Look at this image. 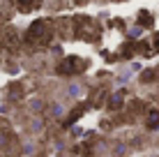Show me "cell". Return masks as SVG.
<instances>
[{
    "label": "cell",
    "instance_id": "obj_2",
    "mask_svg": "<svg viewBox=\"0 0 159 157\" xmlns=\"http://www.w3.org/2000/svg\"><path fill=\"white\" fill-rule=\"evenodd\" d=\"M48 37H51V23L44 19L35 21L28 28V42H32V44H46Z\"/></svg>",
    "mask_w": 159,
    "mask_h": 157
},
{
    "label": "cell",
    "instance_id": "obj_4",
    "mask_svg": "<svg viewBox=\"0 0 159 157\" xmlns=\"http://www.w3.org/2000/svg\"><path fill=\"white\" fill-rule=\"evenodd\" d=\"M90 155H92V141H85L79 148H74V157H90Z\"/></svg>",
    "mask_w": 159,
    "mask_h": 157
},
{
    "label": "cell",
    "instance_id": "obj_10",
    "mask_svg": "<svg viewBox=\"0 0 159 157\" xmlns=\"http://www.w3.org/2000/svg\"><path fill=\"white\" fill-rule=\"evenodd\" d=\"M120 56H122V58H131V56H134V44L127 42V44L122 46V53H120Z\"/></svg>",
    "mask_w": 159,
    "mask_h": 157
},
{
    "label": "cell",
    "instance_id": "obj_15",
    "mask_svg": "<svg viewBox=\"0 0 159 157\" xmlns=\"http://www.w3.org/2000/svg\"><path fill=\"white\" fill-rule=\"evenodd\" d=\"M152 44H155V46L159 48V32H157V35H155V37H152Z\"/></svg>",
    "mask_w": 159,
    "mask_h": 157
},
{
    "label": "cell",
    "instance_id": "obj_9",
    "mask_svg": "<svg viewBox=\"0 0 159 157\" xmlns=\"http://www.w3.org/2000/svg\"><path fill=\"white\" fill-rule=\"evenodd\" d=\"M81 116H83V106H76V109H74L72 113H69V118H67V125H72V122H76V120H79Z\"/></svg>",
    "mask_w": 159,
    "mask_h": 157
},
{
    "label": "cell",
    "instance_id": "obj_14",
    "mask_svg": "<svg viewBox=\"0 0 159 157\" xmlns=\"http://www.w3.org/2000/svg\"><path fill=\"white\" fill-rule=\"evenodd\" d=\"M141 79H143V81H152V79H155V72H143Z\"/></svg>",
    "mask_w": 159,
    "mask_h": 157
},
{
    "label": "cell",
    "instance_id": "obj_13",
    "mask_svg": "<svg viewBox=\"0 0 159 157\" xmlns=\"http://www.w3.org/2000/svg\"><path fill=\"white\" fill-rule=\"evenodd\" d=\"M5 42H7V44H12V46H16V35H14L12 30H9L7 35H5Z\"/></svg>",
    "mask_w": 159,
    "mask_h": 157
},
{
    "label": "cell",
    "instance_id": "obj_12",
    "mask_svg": "<svg viewBox=\"0 0 159 157\" xmlns=\"http://www.w3.org/2000/svg\"><path fill=\"white\" fill-rule=\"evenodd\" d=\"M104 95H106V93H104V90H99V93H95V97H92V104H95V106H102L99 102L104 99Z\"/></svg>",
    "mask_w": 159,
    "mask_h": 157
},
{
    "label": "cell",
    "instance_id": "obj_3",
    "mask_svg": "<svg viewBox=\"0 0 159 157\" xmlns=\"http://www.w3.org/2000/svg\"><path fill=\"white\" fill-rule=\"evenodd\" d=\"M83 69H85V60H83V58L69 56V58H65V60L60 62L58 72H60V74H67V76H72V74H81Z\"/></svg>",
    "mask_w": 159,
    "mask_h": 157
},
{
    "label": "cell",
    "instance_id": "obj_1",
    "mask_svg": "<svg viewBox=\"0 0 159 157\" xmlns=\"http://www.w3.org/2000/svg\"><path fill=\"white\" fill-rule=\"evenodd\" d=\"M74 25H76V37H81L85 42H95L99 37V25L92 19H88V16H76Z\"/></svg>",
    "mask_w": 159,
    "mask_h": 157
},
{
    "label": "cell",
    "instance_id": "obj_5",
    "mask_svg": "<svg viewBox=\"0 0 159 157\" xmlns=\"http://www.w3.org/2000/svg\"><path fill=\"white\" fill-rule=\"evenodd\" d=\"M122 102H125V95H122V93H116V95H111V99H108V109H111V111H118V109H122Z\"/></svg>",
    "mask_w": 159,
    "mask_h": 157
},
{
    "label": "cell",
    "instance_id": "obj_7",
    "mask_svg": "<svg viewBox=\"0 0 159 157\" xmlns=\"http://www.w3.org/2000/svg\"><path fill=\"white\" fill-rule=\"evenodd\" d=\"M7 95L12 97V99H21V97H23V88H21V83H9Z\"/></svg>",
    "mask_w": 159,
    "mask_h": 157
},
{
    "label": "cell",
    "instance_id": "obj_6",
    "mask_svg": "<svg viewBox=\"0 0 159 157\" xmlns=\"http://www.w3.org/2000/svg\"><path fill=\"white\" fill-rule=\"evenodd\" d=\"M145 127H148V129H157V127H159V111H155V109L148 111V122H145Z\"/></svg>",
    "mask_w": 159,
    "mask_h": 157
},
{
    "label": "cell",
    "instance_id": "obj_8",
    "mask_svg": "<svg viewBox=\"0 0 159 157\" xmlns=\"http://www.w3.org/2000/svg\"><path fill=\"white\" fill-rule=\"evenodd\" d=\"M139 23H141V25H145V28H152V14L148 12V9L139 12Z\"/></svg>",
    "mask_w": 159,
    "mask_h": 157
},
{
    "label": "cell",
    "instance_id": "obj_11",
    "mask_svg": "<svg viewBox=\"0 0 159 157\" xmlns=\"http://www.w3.org/2000/svg\"><path fill=\"white\" fill-rule=\"evenodd\" d=\"M19 7H21V12H30L35 7V0H19Z\"/></svg>",
    "mask_w": 159,
    "mask_h": 157
}]
</instances>
